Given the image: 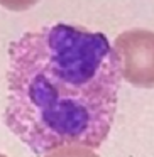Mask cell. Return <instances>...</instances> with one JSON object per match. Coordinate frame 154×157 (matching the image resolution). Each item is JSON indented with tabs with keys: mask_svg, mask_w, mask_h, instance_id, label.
I'll return each mask as SVG.
<instances>
[{
	"mask_svg": "<svg viewBox=\"0 0 154 157\" xmlns=\"http://www.w3.org/2000/svg\"><path fill=\"white\" fill-rule=\"evenodd\" d=\"M43 157H98V155L91 149L80 147V145H66V147L56 149V150L44 154Z\"/></svg>",
	"mask_w": 154,
	"mask_h": 157,
	"instance_id": "obj_3",
	"label": "cell"
},
{
	"mask_svg": "<svg viewBox=\"0 0 154 157\" xmlns=\"http://www.w3.org/2000/svg\"><path fill=\"white\" fill-rule=\"evenodd\" d=\"M37 4V0H0V5L9 10H26Z\"/></svg>",
	"mask_w": 154,
	"mask_h": 157,
	"instance_id": "obj_4",
	"label": "cell"
},
{
	"mask_svg": "<svg viewBox=\"0 0 154 157\" xmlns=\"http://www.w3.org/2000/svg\"><path fill=\"white\" fill-rule=\"evenodd\" d=\"M120 59L107 36L53 22L9 46L4 123L32 154L102 147L122 86Z\"/></svg>",
	"mask_w": 154,
	"mask_h": 157,
	"instance_id": "obj_1",
	"label": "cell"
},
{
	"mask_svg": "<svg viewBox=\"0 0 154 157\" xmlns=\"http://www.w3.org/2000/svg\"><path fill=\"white\" fill-rule=\"evenodd\" d=\"M0 157H7V155H4V154H0Z\"/></svg>",
	"mask_w": 154,
	"mask_h": 157,
	"instance_id": "obj_5",
	"label": "cell"
},
{
	"mask_svg": "<svg viewBox=\"0 0 154 157\" xmlns=\"http://www.w3.org/2000/svg\"><path fill=\"white\" fill-rule=\"evenodd\" d=\"M120 59L122 80L137 88H154V32L149 29L124 30L114 41Z\"/></svg>",
	"mask_w": 154,
	"mask_h": 157,
	"instance_id": "obj_2",
	"label": "cell"
}]
</instances>
